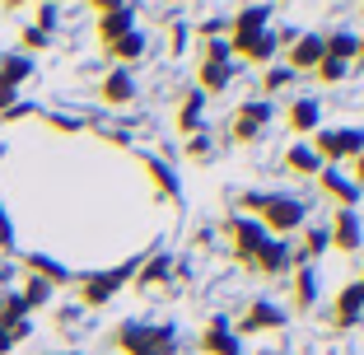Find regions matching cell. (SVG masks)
I'll use <instances>...</instances> for the list:
<instances>
[{
	"mask_svg": "<svg viewBox=\"0 0 364 355\" xmlns=\"http://www.w3.org/2000/svg\"><path fill=\"white\" fill-rule=\"evenodd\" d=\"M112 346H117L122 355H173L178 351V327L173 323H136V318H127V323L112 327Z\"/></svg>",
	"mask_w": 364,
	"mask_h": 355,
	"instance_id": "6da1fadb",
	"label": "cell"
},
{
	"mask_svg": "<svg viewBox=\"0 0 364 355\" xmlns=\"http://www.w3.org/2000/svg\"><path fill=\"white\" fill-rule=\"evenodd\" d=\"M136 267H140V262L131 258V262H122V267H107V271H89V276H80V285H75L80 304H85V309H103V304H112L122 295V285H131Z\"/></svg>",
	"mask_w": 364,
	"mask_h": 355,
	"instance_id": "7a4b0ae2",
	"label": "cell"
},
{
	"mask_svg": "<svg viewBox=\"0 0 364 355\" xmlns=\"http://www.w3.org/2000/svg\"><path fill=\"white\" fill-rule=\"evenodd\" d=\"M309 145H313V154L322 159V169H327V164L341 169L346 159L364 154V127H318Z\"/></svg>",
	"mask_w": 364,
	"mask_h": 355,
	"instance_id": "3957f363",
	"label": "cell"
},
{
	"mask_svg": "<svg viewBox=\"0 0 364 355\" xmlns=\"http://www.w3.org/2000/svg\"><path fill=\"white\" fill-rule=\"evenodd\" d=\"M257 220H262V229H267L271 238H285V234H299V229L309 225V206H304L299 196L267 192V201H262Z\"/></svg>",
	"mask_w": 364,
	"mask_h": 355,
	"instance_id": "277c9868",
	"label": "cell"
},
{
	"mask_svg": "<svg viewBox=\"0 0 364 355\" xmlns=\"http://www.w3.org/2000/svg\"><path fill=\"white\" fill-rule=\"evenodd\" d=\"M271 122H276V103L247 98V103L234 108V117H229V140H234V145H257V140L267 136Z\"/></svg>",
	"mask_w": 364,
	"mask_h": 355,
	"instance_id": "5b68a950",
	"label": "cell"
},
{
	"mask_svg": "<svg viewBox=\"0 0 364 355\" xmlns=\"http://www.w3.org/2000/svg\"><path fill=\"white\" fill-rule=\"evenodd\" d=\"M285 327V309L276 300H247L243 313L234 318V332L238 337H257V332H280Z\"/></svg>",
	"mask_w": 364,
	"mask_h": 355,
	"instance_id": "8992f818",
	"label": "cell"
},
{
	"mask_svg": "<svg viewBox=\"0 0 364 355\" xmlns=\"http://www.w3.org/2000/svg\"><path fill=\"white\" fill-rule=\"evenodd\" d=\"M225 229H229V248H234V258L243 262V267L257 258L262 243L271 238L267 229H262V220H252V216H229V220H225Z\"/></svg>",
	"mask_w": 364,
	"mask_h": 355,
	"instance_id": "52a82bcc",
	"label": "cell"
},
{
	"mask_svg": "<svg viewBox=\"0 0 364 355\" xmlns=\"http://www.w3.org/2000/svg\"><path fill=\"white\" fill-rule=\"evenodd\" d=\"M318 192L327 196L336 211H355V206H360V196H364V187L355 183L346 169H332V164H327V169L318 173Z\"/></svg>",
	"mask_w": 364,
	"mask_h": 355,
	"instance_id": "ba28073f",
	"label": "cell"
},
{
	"mask_svg": "<svg viewBox=\"0 0 364 355\" xmlns=\"http://www.w3.org/2000/svg\"><path fill=\"white\" fill-rule=\"evenodd\" d=\"M271 19H276L271 5H243L238 14H229V47H243L252 38H262L271 28Z\"/></svg>",
	"mask_w": 364,
	"mask_h": 355,
	"instance_id": "9c48e42d",
	"label": "cell"
},
{
	"mask_svg": "<svg viewBox=\"0 0 364 355\" xmlns=\"http://www.w3.org/2000/svg\"><path fill=\"white\" fill-rule=\"evenodd\" d=\"M280 61L294 70V75H309V70H318V61H322V33L318 28H304L294 43L280 52Z\"/></svg>",
	"mask_w": 364,
	"mask_h": 355,
	"instance_id": "30bf717a",
	"label": "cell"
},
{
	"mask_svg": "<svg viewBox=\"0 0 364 355\" xmlns=\"http://www.w3.org/2000/svg\"><path fill=\"white\" fill-rule=\"evenodd\" d=\"M94 10H98V23H94V28H98V43H103V47H107V43H117V38H127V33L136 28V10H131V5L98 0Z\"/></svg>",
	"mask_w": 364,
	"mask_h": 355,
	"instance_id": "8fae6325",
	"label": "cell"
},
{
	"mask_svg": "<svg viewBox=\"0 0 364 355\" xmlns=\"http://www.w3.org/2000/svg\"><path fill=\"white\" fill-rule=\"evenodd\" d=\"M243 271H257V276H289V271H294V248H289L285 238H267L262 253L247 262Z\"/></svg>",
	"mask_w": 364,
	"mask_h": 355,
	"instance_id": "7c38bea8",
	"label": "cell"
},
{
	"mask_svg": "<svg viewBox=\"0 0 364 355\" xmlns=\"http://www.w3.org/2000/svg\"><path fill=\"white\" fill-rule=\"evenodd\" d=\"M201 355H243V337L234 332V318H210L201 327Z\"/></svg>",
	"mask_w": 364,
	"mask_h": 355,
	"instance_id": "4fadbf2b",
	"label": "cell"
},
{
	"mask_svg": "<svg viewBox=\"0 0 364 355\" xmlns=\"http://www.w3.org/2000/svg\"><path fill=\"white\" fill-rule=\"evenodd\" d=\"M136 94H140L136 75H131V70H122V65H112V70L98 80V98H103L107 108H127V103H136Z\"/></svg>",
	"mask_w": 364,
	"mask_h": 355,
	"instance_id": "5bb4252c",
	"label": "cell"
},
{
	"mask_svg": "<svg viewBox=\"0 0 364 355\" xmlns=\"http://www.w3.org/2000/svg\"><path fill=\"white\" fill-rule=\"evenodd\" d=\"M318 127H322V98H289V108H285L289 136H313Z\"/></svg>",
	"mask_w": 364,
	"mask_h": 355,
	"instance_id": "9a60e30c",
	"label": "cell"
},
{
	"mask_svg": "<svg viewBox=\"0 0 364 355\" xmlns=\"http://www.w3.org/2000/svg\"><path fill=\"white\" fill-rule=\"evenodd\" d=\"M327 234H332V248L336 253H360L364 248V225H360V211H336L332 216V229H327Z\"/></svg>",
	"mask_w": 364,
	"mask_h": 355,
	"instance_id": "2e32d148",
	"label": "cell"
},
{
	"mask_svg": "<svg viewBox=\"0 0 364 355\" xmlns=\"http://www.w3.org/2000/svg\"><path fill=\"white\" fill-rule=\"evenodd\" d=\"M276 56H280V38H276V28H267L262 38H252V43L234 47V61H243V65H257V70L276 65Z\"/></svg>",
	"mask_w": 364,
	"mask_h": 355,
	"instance_id": "e0dca14e",
	"label": "cell"
},
{
	"mask_svg": "<svg viewBox=\"0 0 364 355\" xmlns=\"http://www.w3.org/2000/svg\"><path fill=\"white\" fill-rule=\"evenodd\" d=\"M234 75H238L234 61H201L196 65V94H205V98L225 94V89L234 85Z\"/></svg>",
	"mask_w": 364,
	"mask_h": 355,
	"instance_id": "ac0fdd59",
	"label": "cell"
},
{
	"mask_svg": "<svg viewBox=\"0 0 364 355\" xmlns=\"http://www.w3.org/2000/svg\"><path fill=\"white\" fill-rule=\"evenodd\" d=\"M173 271H178V267H173L168 253H150V258L136 267L131 285H136V290H159V285H168V280H173Z\"/></svg>",
	"mask_w": 364,
	"mask_h": 355,
	"instance_id": "d6986e66",
	"label": "cell"
},
{
	"mask_svg": "<svg viewBox=\"0 0 364 355\" xmlns=\"http://www.w3.org/2000/svg\"><path fill=\"white\" fill-rule=\"evenodd\" d=\"M332 318H336V327H355L364 318V285H360V280H346L341 290H336Z\"/></svg>",
	"mask_w": 364,
	"mask_h": 355,
	"instance_id": "ffe728a7",
	"label": "cell"
},
{
	"mask_svg": "<svg viewBox=\"0 0 364 355\" xmlns=\"http://www.w3.org/2000/svg\"><path fill=\"white\" fill-rule=\"evenodd\" d=\"M355 52H360V33H355L350 23H336L332 33H322V56L355 65Z\"/></svg>",
	"mask_w": 364,
	"mask_h": 355,
	"instance_id": "44dd1931",
	"label": "cell"
},
{
	"mask_svg": "<svg viewBox=\"0 0 364 355\" xmlns=\"http://www.w3.org/2000/svg\"><path fill=\"white\" fill-rule=\"evenodd\" d=\"M299 248H294V267H318V258L332 248V234H327V225H304L299 229Z\"/></svg>",
	"mask_w": 364,
	"mask_h": 355,
	"instance_id": "7402d4cb",
	"label": "cell"
},
{
	"mask_svg": "<svg viewBox=\"0 0 364 355\" xmlns=\"http://www.w3.org/2000/svg\"><path fill=\"white\" fill-rule=\"evenodd\" d=\"M289 300H294L299 313L318 309V267H294L289 271Z\"/></svg>",
	"mask_w": 364,
	"mask_h": 355,
	"instance_id": "603a6c76",
	"label": "cell"
},
{
	"mask_svg": "<svg viewBox=\"0 0 364 355\" xmlns=\"http://www.w3.org/2000/svg\"><path fill=\"white\" fill-rule=\"evenodd\" d=\"M103 52H107V61H117L122 70H131V65H136L140 56L150 52V38H145V33H140V28H131L127 38H117V43H107Z\"/></svg>",
	"mask_w": 364,
	"mask_h": 355,
	"instance_id": "cb8c5ba5",
	"label": "cell"
},
{
	"mask_svg": "<svg viewBox=\"0 0 364 355\" xmlns=\"http://www.w3.org/2000/svg\"><path fill=\"white\" fill-rule=\"evenodd\" d=\"M280 164H285V173H294V178H318V173H322V159L313 154L309 140H294V145L285 150V159H280Z\"/></svg>",
	"mask_w": 364,
	"mask_h": 355,
	"instance_id": "d4e9b609",
	"label": "cell"
},
{
	"mask_svg": "<svg viewBox=\"0 0 364 355\" xmlns=\"http://www.w3.org/2000/svg\"><path fill=\"white\" fill-rule=\"evenodd\" d=\"M178 131H182L187 140L205 131V94H196V89H192V94H182V108H178Z\"/></svg>",
	"mask_w": 364,
	"mask_h": 355,
	"instance_id": "484cf974",
	"label": "cell"
},
{
	"mask_svg": "<svg viewBox=\"0 0 364 355\" xmlns=\"http://www.w3.org/2000/svg\"><path fill=\"white\" fill-rule=\"evenodd\" d=\"M23 267H28V276L47 280V285H56V290L75 280V276H70V271H65V267H61L56 258H47V253H28V258H23Z\"/></svg>",
	"mask_w": 364,
	"mask_h": 355,
	"instance_id": "4316f807",
	"label": "cell"
},
{
	"mask_svg": "<svg viewBox=\"0 0 364 355\" xmlns=\"http://www.w3.org/2000/svg\"><path fill=\"white\" fill-rule=\"evenodd\" d=\"M33 70H38V61H33V56H23V52H10L5 61H0V85L19 94V85H28V80H33Z\"/></svg>",
	"mask_w": 364,
	"mask_h": 355,
	"instance_id": "83f0119b",
	"label": "cell"
},
{
	"mask_svg": "<svg viewBox=\"0 0 364 355\" xmlns=\"http://www.w3.org/2000/svg\"><path fill=\"white\" fill-rule=\"evenodd\" d=\"M145 173H150V183L159 187L168 201H182V178L173 173V164H164V159H154V154H150V159H145Z\"/></svg>",
	"mask_w": 364,
	"mask_h": 355,
	"instance_id": "f1b7e54d",
	"label": "cell"
},
{
	"mask_svg": "<svg viewBox=\"0 0 364 355\" xmlns=\"http://www.w3.org/2000/svg\"><path fill=\"white\" fill-rule=\"evenodd\" d=\"M289 85H294V70H289V65H267V70H262V94H267V103H271V98H276V94H285V89Z\"/></svg>",
	"mask_w": 364,
	"mask_h": 355,
	"instance_id": "f546056e",
	"label": "cell"
},
{
	"mask_svg": "<svg viewBox=\"0 0 364 355\" xmlns=\"http://www.w3.org/2000/svg\"><path fill=\"white\" fill-rule=\"evenodd\" d=\"M19 300L28 304V313H33V309H47V304L56 300V285H47V280L28 276V280H23V290H19Z\"/></svg>",
	"mask_w": 364,
	"mask_h": 355,
	"instance_id": "4dcf8cb0",
	"label": "cell"
},
{
	"mask_svg": "<svg viewBox=\"0 0 364 355\" xmlns=\"http://www.w3.org/2000/svg\"><path fill=\"white\" fill-rule=\"evenodd\" d=\"M19 47H23V56H33V52H47V47H52V33H43L38 23H23V33H19Z\"/></svg>",
	"mask_w": 364,
	"mask_h": 355,
	"instance_id": "1f68e13d",
	"label": "cell"
},
{
	"mask_svg": "<svg viewBox=\"0 0 364 355\" xmlns=\"http://www.w3.org/2000/svg\"><path fill=\"white\" fill-rule=\"evenodd\" d=\"M313 75H318V85H341V80L350 75V65H346V61H332V56H322Z\"/></svg>",
	"mask_w": 364,
	"mask_h": 355,
	"instance_id": "d6a6232c",
	"label": "cell"
},
{
	"mask_svg": "<svg viewBox=\"0 0 364 355\" xmlns=\"http://www.w3.org/2000/svg\"><path fill=\"white\" fill-rule=\"evenodd\" d=\"M196 38L210 43V38H229V14H210V19L196 23Z\"/></svg>",
	"mask_w": 364,
	"mask_h": 355,
	"instance_id": "836d02e7",
	"label": "cell"
},
{
	"mask_svg": "<svg viewBox=\"0 0 364 355\" xmlns=\"http://www.w3.org/2000/svg\"><path fill=\"white\" fill-rule=\"evenodd\" d=\"M201 61H234L229 38H210V43H201Z\"/></svg>",
	"mask_w": 364,
	"mask_h": 355,
	"instance_id": "e575fe53",
	"label": "cell"
},
{
	"mask_svg": "<svg viewBox=\"0 0 364 355\" xmlns=\"http://www.w3.org/2000/svg\"><path fill=\"white\" fill-rule=\"evenodd\" d=\"M210 154H215V145H210V136H205V131L187 140V159H192V164H205Z\"/></svg>",
	"mask_w": 364,
	"mask_h": 355,
	"instance_id": "d590c367",
	"label": "cell"
},
{
	"mask_svg": "<svg viewBox=\"0 0 364 355\" xmlns=\"http://www.w3.org/2000/svg\"><path fill=\"white\" fill-rule=\"evenodd\" d=\"M5 248H14V225H10V216H5V206H0V253Z\"/></svg>",
	"mask_w": 364,
	"mask_h": 355,
	"instance_id": "8d00e7d4",
	"label": "cell"
},
{
	"mask_svg": "<svg viewBox=\"0 0 364 355\" xmlns=\"http://www.w3.org/2000/svg\"><path fill=\"white\" fill-rule=\"evenodd\" d=\"M38 28H43V33L56 28V5H43V10H38Z\"/></svg>",
	"mask_w": 364,
	"mask_h": 355,
	"instance_id": "74e56055",
	"label": "cell"
},
{
	"mask_svg": "<svg viewBox=\"0 0 364 355\" xmlns=\"http://www.w3.org/2000/svg\"><path fill=\"white\" fill-rule=\"evenodd\" d=\"M350 169H355V173H350V178H355V183H360V187H364V154H355V159H350Z\"/></svg>",
	"mask_w": 364,
	"mask_h": 355,
	"instance_id": "f35d334b",
	"label": "cell"
},
{
	"mask_svg": "<svg viewBox=\"0 0 364 355\" xmlns=\"http://www.w3.org/2000/svg\"><path fill=\"white\" fill-rule=\"evenodd\" d=\"M10 351H14V341H10V332L0 327V355H10Z\"/></svg>",
	"mask_w": 364,
	"mask_h": 355,
	"instance_id": "ab89813d",
	"label": "cell"
},
{
	"mask_svg": "<svg viewBox=\"0 0 364 355\" xmlns=\"http://www.w3.org/2000/svg\"><path fill=\"white\" fill-rule=\"evenodd\" d=\"M355 65H364V33H360V52H355Z\"/></svg>",
	"mask_w": 364,
	"mask_h": 355,
	"instance_id": "60d3db41",
	"label": "cell"
},
{
	"mask_svg": "<svg viewBox=\"0 0 364 355\" xmlns=\"http://www.w3.org/2000/svg\"><path fill=\"white\" fill-rule=\"evenodd\" d=\"M257 355H289V351H257Z\"/></svg>",
	"mask_w": 364,
	"mask_h": 355,
	"instance_id": "b9f144b4",
	"label": "cell"
},
{
	"mask_svg": "<svg viewBox=\"0 0 364 355\" xmlns=\"http://www.w3.org/2000/svg\"><path fill=\"white\" fill-rule=\"evenodd\" d=\"M355 280H360V285H364V267H360V276H355Z\"/></svg>",
	"mask_w": 364,
	"mask_h": 355,
	"instance_id": "7bdbcfd3",
	"label": "cell"
},
{
	"mask_svg": "<svg viewBox=\"0 0 364 355\" xmlns=\"http://www.w3.org/2000/svg\"><path fill=\"white\" fill-rule=\"evenodd\" d=\"M61 355H80V351H61Z\"/></svg>",
	"mask_w": 364,
	"mask_h": 355,
	"instance_id": "ee69618b",
	"label": "cell"
},
{
	"mask_svg": "<svg viewBox=\"0 0 364 355\" xmlns=\"http://www.w3.org/2000/svg\"><path fill=\"white\" fill-rule=\"evenodd\" d=\"M0 61H5V52H0Z\"/></svg>",
	"mask_w": 364,
	"mask_h": 355,
	"instance_id": "f6af8a7d",
	"label": "cell"
},
{
	"mask_svg": "<svg viewBox=\"0 0 364 355\" xmlns=\"http://www.w3.org/2000/svg\"><path fill=\"white\" fill-rule=\"evenodd\" d=\"M0 295H5V290H0Z\"/></svg>",
	"mask_w": 364,
	"mask_h": 355,
	"instance_id": "bcb514c9",
	"label": "cell"
}]
</instances>
